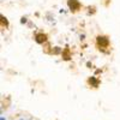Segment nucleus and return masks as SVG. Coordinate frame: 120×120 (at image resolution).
<instances>
[{
	"label": "nucleus",
	"mask_w": 120,
	"mask_h": 120,
	"mask_svg": "<svg viewBox=\"0 0 120 120\" xmlns=\"http://www.w3.org/2000/svg\"><path fill=\"white\" fill-rule=\"evenodd\" d=\"M28 22V19H26V17H22V19H21V23L22 24H25Z\"/></svg>",
	"instance_id": "7"
},
{
	"label": "nucleus",
	"mask_w": 120,
	"mask_h": 120,
	"mask_svg": "<svg viewBox=\"0 0 120 120\" xmlns=\"http://www.w3.org/2000/svg\"><path fill=\"white\" fill-rule=\"evenodd\" d=\"M35 41H36V43H38V45L45 43V42L47 41V35L43 34V33H38V34H36V35H35Z\"/></svg>",
	"instance_id": "3"
},
{
	"label": "nucleus",
	"mask_w": 120,
	"mask_h": 120,
	"mask_svg": "<svg viewBox=\"0 0 120 120\" xmlns=\"http://www.w3.org/2000/svg\"><path fill=\"white\" fill-rule=\"evenodd\" d=\"M67 5H68V8L71 11H78L79 7H81V4H79L78 0H68Z\"/></svg>",
	"instance_id": "2"
},
{
	"label": "nucleus",
	"mask_w": 120,
	"mask_h": 120,
	"mask_svg": "<svg viewBox=\"0 0 120 120\" xmlns=\"http://www.w3.org/2000/svg\"><path fill=\"white\" fill-rule=\"evenodd\" d=\"M19 120H29V119H24V118H22V119H19Z\"/></svg>",
	"instance_id": "9"
},
{
	"label": "nucleus",
	"mask_w": 120,
	"mask_h": 120,
	"mask_svg": "<svg viewBox=\"0 0 120 120\" xmlns=\"http://www.w3.org/2000/svg\"><path fill=\"white\" fill-rule=\"evenodd\" d=\"M1 23H3V25H5L6 28L8 26V21H7V18H6V17H4L3 15H1Z\"/></svg>",
	"instance_id": "5"
},
{
	"label": "nucleus",
	"mask_w": 120,
	"mask_h": 120,
	"mask_svg": "<svg viewBox=\"0 0 120 120\" xmlns=\"http://www.w3.org/2000/svg\"><path fill=\"white\" fill-rule=\"evenodd\" d=\"M88 83H89V85H91L93 88H97L98 84H100V81H98L95 76H93V77H90V78L88 79Z\"/></svg>",
	"instance_id": "4"
},
{
	"label": "nucleus",
	"mask_w": 120,
	"mask_h": 120,
	"mask_svg": "<svg viewBox=\"0 0 120 120\" xmlns=\"http://www.w3.org/2000/svg\"><path fill=\"white\" fill-rule=\"evenodd\" d=\"M96 42H97V45L100 47H107L109 45V40H108L107 36H101L100 35V36L96 37Z\"/></svg>",
	"instance_id": "1"
},
{
	"label": "nucleus",
	"mask_w": 120,
	"mask_h": 120,
	"mask_svg": "<svg viewBox=\"0 0 120 120\" xmlns=\"http://www.w3.org/2000/svg\"><path fill=\"white\" fill-rule=\"evenodd\" d=\"M0 120H5V118H4V116H1V118H0Z\"/></svg>",
	"instance_id": "8"
},
{
	"label": "nucleus",
	"mask_w": 120,
	"mask_h": 120,
	"mask_svg": "<svg viewBox=\"0 0 120 120\" xmlns=\"http://www.w3.org/2000/svg\"><path fill=\"white\" fill-rule=\"evenodd\" d=\"M60 52H61V49H60V47H54V51H53V54H59Z\"/></svg>",
	"instance_id": "6"
}]
</instances>
